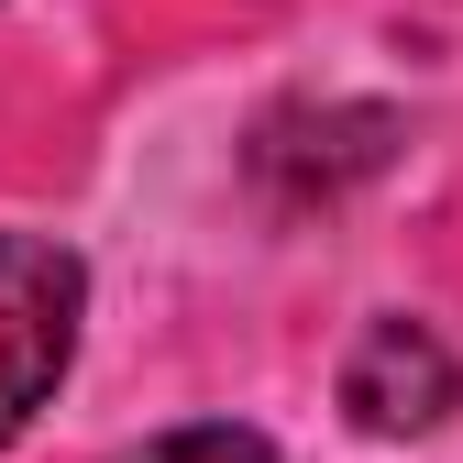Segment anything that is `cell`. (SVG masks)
Returning <instances> with one entry per match:
<instances>
[{
    "label": "cell",
    "instance_id": "obj_1",
    "mask_svg": "<svg viewBox=\"0 0 463 463\" xmlns=\"http://www.w3.org/2000/svg\"><path fill=\"white\" fill-rule=\"evenodd\" d=\"M78 309H89V276L67 243L44 232H0V452L33 430V409L78 364Z\"/></svg>",
    "mask_w": 463,
    "mask_h": 463
},
{
    "label": "cell",
    "instance_id": "obj_3",
    "mask_svg": "<svg viewBox=\"0 0 463 463\" xmlns=\"http://www.w3.org/2000/svg\"><path fill=\"white\" fill-rule=\"evenodd\" d=\"M386 155H397V122H386V110L298 99V110H276V122L254 133V188L276 210H331L342 188H364Z\"/></svg>",
    "mask_w": 463,
    "mask_h": 463
},
{
    "label": "cell",
    "instance_id": "obj_2",
    "mask_svg": "<svg viewBox=\"0 0 463 463\" xmlns=\"http://www.w3.org/2000/svg\"><path fill=\"white\" fill-rule=\"evenodd\" d=\"M452 409H463V364L430 320H375L342 354V420L364 441H430Z\"/></svg>",
    "mask_w": 463,
    "mask_h": 463
},
{
    "label": "cell",
    "instance_id": "obj_4",
    "mask_svg": "<svg viewBox=\"0 0 463 463\" xmlns=\"http://www.w3.org/2000/svg\"><path fill=\"white\" fill-rule=\"evenodd\" d=\"M110 463H276L254 430H165V441H144V452H110Z\"/></svg>",
    "mask_w": 463,
    "mask_h": 463
}]
</instances>
